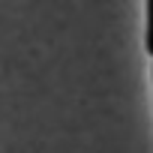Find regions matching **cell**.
<instances>
[{
    "label": "cell",
    "instance_id": "obj_1",
    "mask_svg": "<svg viewBox=\"0 0 153 153\" xmlns=\"http://www.w3.org/2000/svg\"><path fill=\"white\" fill-rule=\"evenodd\" d=\"M144 48L153 57V0H147V33H144Z\"/></svg>",
    "mask_w": 153,
    "mask_h": 153
}]
</instances>
